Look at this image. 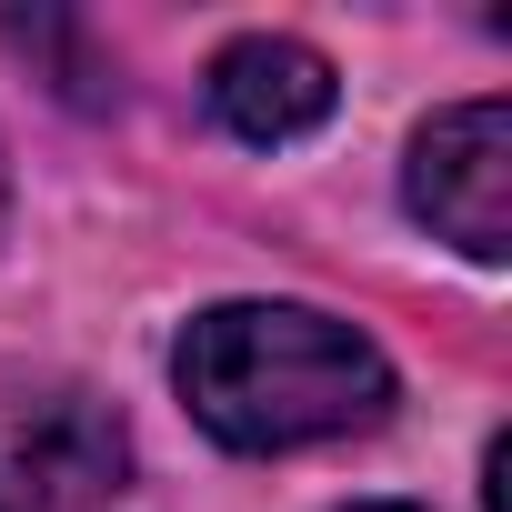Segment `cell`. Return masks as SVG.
I'll return each instance as SVG.
<instances>
[{
    "mask_svg": "<svg viewBox=\"0 0 512 512\" xmlns=\"http://www.w3.org/2000/svg\"><path fill=\"white\" fill-rule=\"evenodd\" d=\"M352 512H412V502H352Z\"/></svg>",
    "mask_w": 512,
    "mask_h": 512,
    "instance_id": "cell-5",
    "label": "cell"
},
{
    "mask_svg": "<svg viewBox=\"0 0 512 512\" xmlns=\"http://www.w3.org/2000/svg\"><path fill=\"white\" fill-rule=\"evenodd\" d=\"M21 462L41 472V492L61 502V512H81V502H101V492H121V422H101L91 402H51L31 432H21Z\"/></svg>",
    "mask_w": 512,
    "mask_h": 512,
    "instance_id": "cell-4",
    "label": "cell"
},
{
    "mask_svg": "<svg viewBox=\"0 0 512 512\" xmlns=\"http://www.w3.org/2000/svg\"><path fill=\"white\" fill-rule=\"evenodd\" d=\"M211 111H221V131L282 151V141H302V131L332 121V61H322L312 41L251 31V41H231V51L211 61Z\"/></svg>",
    "mask_w": 512,
    "mask_h": 512,
    "instance_id": "cell-3",
    "label": "cell"
},
{
    "mask_svg": "<svg viewBox=\"0 0 512 512\" xmlns=\"http://www.w3.org/2000/svg\"><path fill=\"white\" fill-rule=\"evenodd\" d=\"M412 211L472 262L512 251V111L502 101H462L412 141Z\"/></svg>",
    "mask_w": 512,
    "mask_h": 512,
    "instance_id": "cell-2",
    "label": "cell"
},
{
    "mask_svg": "<svg viewBox=\"0 0 512 512\" xmlns=\"http://www.w3.org/2000/svg\"><path fill=\"white\" fill-rule=\"evenodd\" d=\"M171 382L191 422L231 452H292L392 412V362L302 302H221L171 342Z\"/></svg>",
    "mask_w": 512,
    "mask_h": 512,
    "instance_id": "cell-1",
    "label": "cell"
}]
</instances>
